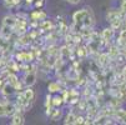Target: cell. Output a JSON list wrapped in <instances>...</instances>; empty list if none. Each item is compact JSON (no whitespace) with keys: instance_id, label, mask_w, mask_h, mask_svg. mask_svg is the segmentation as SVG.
<instances>
[{"instance_id":"obj_1","label":"cell","mask_w":126,"mask_h":125,"mask_svg":"<svg viewBox=\"0 0 126 125\" xmlns=\"http://www.w3.org/2000/svg\"><path fill=\"white\" fill-rule=\"evenodd\" d=\"M73 19L75 24L82 25V26H91L94 23V15L91 11H89L87 9H82L76 11L73 15Z\"/></svg>"},{"instance_id":"obj_2","label":"cell","mask_w":126,"mask_h":125,"mask_svg":"<svg viewBox=\"0 0 126 125\" xmlns=\"http://www.w3.org/2000/svg\"><path fill=\"white\" fill-rule=\"evenodd\" d=\"M16 111V108L13 103H0V118L11 116Z\"/></svg>"},{"instance_id":"obj_3","label":"cell","mask_w":126,"mask_h":125,"mask_svg":"<svg viewBox=\"0 0 126 125\" xmlns=\"http://www.w3.org/2000/svg\"><path fill=\"white\" fill-rule=\"evenodd\" d=\"M35 81H36V74H35L34 71H26L24 83H25L28 86H31V85L35 84Z\"/></svg>"},{"instance_id":"obj_4","label":"cell","mask_w":126,"mask_h":125,"mask_svg":"<svg viewBox=\"0 0 126 125\" xmlns=\"http://www.w3.org/2000/svg\"><path fill=\"white\" fill-rule=\"evenodd\" d=\"M11 124H13V125H19V124H24V118H23V115L15 111V113H14V114L11 115Z\"/></svg>"},{"instance_id":"obj_5","label":"cell","mask_w":126,"mask_h":125,"mask_svg":"<svg viewBox=\"0 0 126 125\" xmlns=\"http://www.w3.org/2000/svg\"><path fill=\"white\" fill-rule=\"evenodd\" d=\"M13 33V26H8V25H4L3 24V28H1V31H0V36H3L5 39H8Z\"/></svg>"},{"instance_id":"obj_6","label":"cell","mask_w":126,"mask_h":125,"mask_svg":"<svg viewBox=\"0 0 126 125\" xmlns=\"http://www.w3.org/2000/svg\"><path fill=\"white\" fill-rule=\"evenodd\" d=\"M23 96H24V98H25V100L29 103V101L34 100V98H35V93H34V90H32L31 88H28L26 90H24Z\"/></svg>"},{"instance_id":"obj_7","label":"cell","mask_w":126,"mask_h":125,"mask_svg":"<svg viewBox=\"0 0 126 125\" xmlns=\"http://www.w3.org/2000/svg\"><path fill=\"white\" fill-rule=\"evenodd\" d=\"M47 90H49L50 93H58V91L60 90V84H59L58 81H51V83H49Z\"/></svg>"},{"instance_id":"obj_8","label":"cell","mask_w":126,"mask_h":125,"mask_svg":"<svg viewBox=\"0 0 126 125\" xmlns=\"http://www.w3.org/2000/svg\"><path fill=\"white\" fill-rule=\"evenodd\" d=\"M15 23H16V20H15V18L13 16V15H6L5 18H4V20H3V24L4 25H8V26H15Z\"/></svg>"},{"instance_id":"obj_9","label":"cell","mask_w":126,"mask_h":125,"mask_svg":"<svg viewBox=\"0 0 126 125\" xmlns=\"http://www.w3.org/2000/svg\"><path fill=\"white\" fill-rule=\"evenodd\" d=\"M114 36V29L111 28V29H105L104 31H102V39L104 40H110L111 38Z\"/></svg>"},{"instance_id":"obj_10","label":"cell","mask_w":126,"mask_h":125,"mask_svg":"<svg viewBox=\"0 0 126 125\" xmlns=\"http://www.w3.org/2000/svg\"><path fill=\"white\" fill-rule=\"evenodd\" d=\"M51 26H52V24L50 20H41V23L39 24V28L41 30H49Z\"/></svg>"},{"instance_id":"obj_11","label":"cell","mask_w":126,"mask_h":125,"mask_svg":"<svg viewBox=\"0 0 126 125\" xmlns=\"http://www.w3.org/2000/svg\"><path fill=\"white\" fill-rule=\"evenodd\" d=\"M120 11H109V14H107V20H110V21H112V20H115V19H119L120 18Z\"/></svg>"},{"instance_id":"obj_12","label":"cell","mask_w":126,"mask_h":125,"mask_svg":"<svg viewBox=\"0 0 126 125\" xmlns=\"http://www.w3.org/2000/svg\"><path fill=\"white\" fill-rule=\"evenodd\" d=\"M75 118H76V115H74L73 113H70V114H67L66 115V118H65V124H74V121H75Z\"/></svg>"},{"instance_id":"obj_13","label":"cell","mask_w":126,"mask_h":125,"mask_svg":"<svg viewBox=\"0 0 126 125\" xmlns=\"http://www.w3.org/2000/svg\"><path fill=\"white\" fill-rule=\"evenodd\" d=\"M51 104L54 106H60L63 104V99L61 96H55V98H51Z\"/></svg>"},{"instance_id":"obj_14","label":"cell","mask_w":126,"mask_h":125,"mask_svg":"<svg viewBox=\"0 0 126 125\" xmlns=\"http://www.w3.org/2000/svg\"><path fill=\"white\" fill-rule=\"evenodd\" d=\"M17 43H19L20 45H28L30 43V36H29V35H24L23 38H20V40Z\"/></svg>"},{"instance_id":"obj_15","label":"cell","mask_w":126,"mask_h":125,"mask_svg":"<svg viewBox=\"0 0 126 125\" xmlns=\"http://www.w3.org/2000/svg\"><path fill=\"white\" fill-rule=\"evenodd\" d=\"M76 54H78V56H80V58H85V56H86V49H85V48H79L78 51H76Z\"/></svg>"},{"instance_id":"obj_16","label":"cell","mask_w":126,"mask_h":125,"mask_svg":"<svg viewBox=\"0 0 126 125\" xmlns=\"http://www.w3.org/2000/svg\"><path fill=\"white\" fill-rule=\"evenodd\" d=\"M61 118V110H54V114L51 115V120H58Z\"/></svg>"},{"instance_id":"obj_17","label":"cell","mask_w":126,"mask_h":125,"mask_svg":"<svg viewBox=\"0 0 126 125\" xmlns=\"http://www.w3.org/2000/svg\"><path fill=\"white\" fill-rule=\"evenodd\" d=\"M17 4H20V0H9V1H6V6H9V8L15 6Z\"/></svg>"},{"instance_id":"obj_18","label":"cell","mask_w":126,"mask_h":125,"mask_svg":"<svg viewBox=\"0 0 126 125\" xmlns=\"http://www.w3.org/2000/svg\"><path fill=\"white\" fill-rule=\"evenodd\" d=\"M84 121H85V119H84L82 116H76L74 124H84Z\"/></svg>"},{"instance_id":"obj_19","label":"cell","mask_w":126,"mask_h":125,"mask_svg":"<svg viewBox=\"0 0 126 125\" xmlns=\"http://www.w3.org/2000/svg\"><path fill=\"white\" fill-rule=\"evenodd\" d=\"M120 119H121L124 123H126V110H121V111H120Z\"/></svg>"},{"instance_id":"obj_20","label":"cell","mask_w":126,"mask_h":125,"mask_svg":"<svg viewBox=\"0 0 126 125\" xmlns=\"http://www.w3.org/2000/svg\"><path fill=\"white\" fill-rule=\"evenodd\" d=\"M44 5V0H36V1H35V6L36 8H41Z\"/></svg>"},{"instance_id":"obj_21","label":"cell","mask_w":126,"mask_h":125,"mask_svg":"<svg viewBox=\"0 0 126 125\" xmlns=\"http://www.w3.org/2000/svg\"><path fill=\"white\" fill-rule=\"evenodd\" d=\"M66 1H69L70 4H74L75 5V4H79L80 3V0H66Z\"/></svg>"},{"instance_id":"obj_22","label":"cell","mask_w":126,"mask_h":125,"mask_svg":"<svg viewBox=\"0 0 126 125\" xmlns=\"http://www.w3.org/2000/svg\"><path fill=\"white\" fill-rule=\"evenodd\" d=\"M3 85H4V78H3V76H0V89H1Z\"/></svg>"},{"instance_id":"obj_23","label":"cell","mask_w":126,"mask_h":125,"mask_svg":"<svg viewBox=\"0 0 126 125\" xmlns=\"http://www.w3.org/2000/svg\"><path fill=\"white\" fill-rule=\"evenodd\" d=\"M122 75L126 78V66H124V71H122Z\"/></svg>"},{"instance_id":"obj_24","label":"cell","mask_w":126,"mask_h":125,"mask_svg":"<svg viewBox=\"0 0 126 125\" xmlns=\"http://www.w3.org/2000/svg\"><path fill=\"white\" fill-rule=\"evenodd\" d=\"M34 1V0H26V4H31Z\"/></svg>"}]
</instances>
